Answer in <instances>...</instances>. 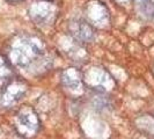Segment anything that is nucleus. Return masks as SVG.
<instances>
[{
    "instance_id": "obj_4",
    "label": "nucleus",
    "mask_w": 154,
    "mask_h": 139,
    "mask_svg": "<svg viewBox=\"0 0 154 139\" xmlns=\"http://www.w3.org/2000/svg\"><path fill=\"white\" fill-rule=\"evenodd\" d=\"M9 1H20V0H9Z\"/></svg>"
},
{
    "instance_id": "obj_1",
    "label": "nucleus",
    "mask_w": 154,
    "mask_h": 139,
    "mask_svg": "<svg viewBox=\"0 0 154 139\" xmlns=\"http://www.w3.org/2000/svg\"><path fill=\"white\" fill-rule=\"evenodd\" d=\"M15 125L22 136H32L38 129V119L29 108H22L16 115Z\"/></svg>"
},
{
    "instance_id": "obj_2",
    "label": "nucleus",
    "mask_w": 154,
    "mask_h": 139,
    "mask_svg": "<svg viewBox=\"0 0 154 139\" xmlns=\"http://www.w3.org/2000/svg\"><path fill=\"white\" fill-rule=\"evenodd\" d=\"M24 91H26V88H24V84L22 81L11 80L7 85L5 86V91L2 94L1 102L5 106L14 104L21 99V96L24 94Z\"/></svg>"
},
{
    "instance_id": "obj_3",
    "label": "nucleus",
    "mask_w": 154,
    "mask_h": 139,
    "mask_svg": "<svg viewBox=\"0 0 154 139\" xmlns=\"http://www.w3.org/2000/svg\"><path fill=\"white\" fill-rule=\"evenodd\" d=\"M12 80V70L7 58L0 54V86H6Z\"/></svg>"
}]
</instances>
